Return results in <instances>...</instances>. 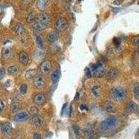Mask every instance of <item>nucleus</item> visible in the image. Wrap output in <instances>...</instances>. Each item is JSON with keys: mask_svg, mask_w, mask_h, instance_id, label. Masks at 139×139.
<instances>
[{"mask_svg": "<svg viewBox=\"0 0 139 139\" xmlns=\"http://www.w3.org/2000/svg\"><path fill=\"white\" fill-rule=\"evenodd\" d=\"M110 95L112 99L117 102H123L127 97L126 91L122 87H114L111 90Z\"/></svg>", "mask_w": 139, "mask_h": 139, "instance_id": "f257e3e1", "label": "nucleus"}, {"mask_svg": "<svg viewBox=\"0 0 139 139\" xmlns=\"http://www.w3.org/2000/svg\"><path fill=\"white\" fill-rule=\"evenodd\" d=\"M116 123H117V119L113 116H110L109 118H106L104 121L101 123V129H104V130H108V129H111L113 128L114 127L116 126Z\"/></svg>", "mask_w": 139, "mask_h": 139, "instance_id": "f03ea898", "label": "nucleus"}, {"mask_svg": "<svg viewBox=\"0 0 139 139\" xmlns=\"http://www.w3.org/2000/svg\"><path fill=\"white\" fill-rule=\"evenodd\" d=\"M54 27L57 30L63 31H65V30L67 29V28L68 27V23H67V20L65 18L61 17V18L57 20V21L55 23Z\"/></svg>", "mask_w": 139, "mask_h": 139, "instance_id": "7ed1b4c3", "label": "nucleus"}, {"mask_svg": "<svg viewBox=\"0 0 139 139\" xmlns=\"http://www.w3.org/2000/svg\"><path fill=\"white\" fill-rule=\"evenodd\" d=\"M52 65L50 61H43L40 66V72H42V74L46 75L48 74L50 72L51 70H52Z\"/></svg>", "mask_w": 139, "mask_h": 139, "instance_id": "20e7f679", "label": "nucleus"}, {"mask_svg": "<svg viewBox=\"0 0 139 139\" xmlns=\"http://www.w3.org/2000/svg\"><path fill=\"white\" fill-rule=\"evenodd\" d=\"M34 102L37 105L42 106L46 102V97L42 93H38L34 97Z\"/></svg>", "mask_w": 139, "mask_h": 139, "instance_id": "39448f33", "label": "nucleus"}, {"mask_svg": "<svg viewBox=\"0 0 139 139\" xmlns=\"http://www.w3.org/2000/svg\"><path fill=\"white\" fill-rule=\"evenodd\" d=\"M45 84V79L44 77L42 75L38 76L34 79V86L37 89H42V87H44Z\"/></svg>", "mask_w": 139, "mask_h": 139, "instance_id": "423d86ee", "label": "nucleus"}, {"mask_svg": "<svg viewBox=\"0 0 139 139\" xmlns=\"http://www.w3.org/2000/svg\"><path fill=\"white\" fill-rule=\"evenodd\" d=\"M29 118V114L27 112H21L16 114L14 117V120L16 122H24Z\"/></svg>", "mask_w": 139, "mask_h": 139, "instance_id": "0eeeda50", "label": "nucleus"}, {"mask_svg": "<svg viewBox=\"0 0 139 139\" xmlns=\"http://www.w3.org/2000/svg\"><path fill=\"white\" fill-rule=\"evenodd\" d=\"M49 6V0H38L36 2V7L40 11H45Z\"/></svg>", "mask_w": 139, "mask_h": 139, "instance_id": "6e6552de", "label": "nucleus"}, {"mask_svg": "<svg viewBox=\"0 0 139 139\" xmlns=\"http://www.w3.org/2000/svg\"><path fill=\"white\" fill-rule=\"evenodd\" d=\"M13 130V127L10 122H6L3 123L1 127V131L4 134H9Z\"/></svg>", "mask_w": 139, "mask_h": 139, "instance_id": "1a4fd4ad", "label": "nucleus"}, {"mask_svg": "<svg viewBox=\"0 0 139 139\" xmlns=\"http://www.w3.org/2000/svg\"><path fill=\"white\" fill-rule=\"evenodd\" d=\"M103 109L109 113H114L116 111V106L111 101L105 102L103 104Z\"/></svg>", "mask_w": 139, "mask_h": 139, "instance_id": "9d476101", "label": "nucleus"}, {"mask_svg": "<svg viewBox=\"0 0 139 139\" xmlns=\"http://www.w3.org/2000/svg\"><path fill=\"white\" fill-rule=\"evenodd\" d=\"M29 56L25 52L22 51L19 54V61L24 65H27L29 63Z\"/></svg>", "mask_w": 139, "mask_h": 139, "instance_id": "9b49d317", "label": "nucleus"}, {"mask_svg": "<svg viewBox=\"0 0 139 139\" xmlns=\"http://www.w3.org/2000/svg\"><path fill=\"white\" fill-rule=\"evenodd\" d=\"M14 31L17 35L20 36H24L26 33L25 29L24 27V26L20 23L17 24V25L15 26V29H14Z\"/></svg>", "mask_w": 139, "mask_h": 139, "instance_id": "f8f14e48", "label": "nucleus"}, {"mask_svg": "<svg viewBox=\"0 0 139 139\" xmlns=\"http://www.w3.org/2000/svg\"><path fill=\"white\" fill-rule=\"evenodd\" d=\"M39 20H40V22H42L43 23L49 24L51 21V16L49 15V14L47 13H41L39 15Z\"/></svg>", "mask_w": 139, "mask_h": 139, "instance_id": "ddd939ff", "label": "nucleus"}, {"mask_svg": "<svg viewBox=\"0 0 139 139\" xmlns=\"http://www.w3.org/2000/svg\"><path fill=\"white\" fill-rule=\"evenodd\" d=\"M47 27V25L46 24L43 23V22L40 21L36 22L33 24V28L36 31H44L45 29H46Z\"/></svg>", "mask_w": 139, "mask_h": 139, "instance_id": "4468645a", "label": "nucleus"}, {"mask_svg": "<svg viewBox=\"0 0 139 139\" xmlns=\"http://www.w3.org/2000/svg\"><path fill=\"white\" fill-rule=\"evenodd\" d=\"M118 75V70L116 68H111L106 72V77L109 79H114Z\"/></svg>", "mask_w": 139, "mask_h": 139, "instance_id": "2eb2a0df", "label": "nucleus"}, {"mask_svg": "<svg viewBox=\"0 0 139 139\" xmlns=\"http://www.w3.org/2000/svg\"><path fill=\"white\" fill-rule=\"evenodd\" d=\"M59 34L56 31H52L49 33L47 35V39H48L50 42H54L55 41L59 40Z\"/></svg>", "mask_w": 139, "mask_h": 139, "instance_id": "dca6fc26", "label": "nucleus"}, {"mask_svg": "<svg viewBox=\"0 0 139 139\" xmlns=\"http://www.w3.org/2000/svg\"><path fill=\"white\" fill-rule=\"evenodd\" d=\"M33 123L36 127H41L43 124V118L40 116L36 115L33 118Z\"/></svg>", "mask_w": 139, "mask_h": 139, "instance_id": "f3484780", "label": "nucleus"}, {"mask_svg": "<svg viewBox=\"0 0 139 139\" xmlns=\"http://www.w3.org/2000/svg\"><path fill=\"white\" fill-rule=\"evenodd\" d=\"M138 110V106L134 102H131L127 105V111L129 113H136Z\"/></svg>", "mask_w": 139, "mask_h": 139, "instance_id": "a211bd4d", "label": "nucleus"}, {"mask_svg": "<svg viewBox=\"0 0 139 139\" xmlns=\"http://www.w3.org/2000/svg\"><path fill=\"white\" fill-rule=\"evenodd\" d=\"M21 109V104L20 102L15 101L13 102L11 104V110L13 113H16Z\"/></svg>", "mask_w": 139, "mask_h": 139, "instance_id": "6ab92c4d", "label": "nucleus"}, {"mask_svg": "<svg viewBox=\"0 0 139 139\" xmlns=\"http://www.w3.org/2000/svg\"><path fill=\"white\" fill-rule=\"evenodd\" d=\"M37 74V70L36 69H31L27 70L24 74V77L27 79H30L34 78V77L36 76V74Z\"/></svg>", "mask_w": 139, "mask_h": 139, "instance_id": "aec40b11", "label": "nucleus"}, {"mask_svg": "<svg viewBox=\"0 0 139 139\" xmlns=\"http://www.w3.org/2000/svg\"><path fill=\"white\" fill-rule=\"evenodd\" d=\"M7 70H8V73L12 76L17 75L19 72V68L17 66H10V67H8Z\"/></svg>", "mask_w": 139, "mask_h": 139, "instance_id": "412c9836", "label": "nucleus"}, {"mask_svg": "<svg viewBox=\"0 0 139 139\" xmlns=\"http://www.w3.org/2000/svg\"><path fill=\"white\" fill-rule=\"evenodd\" d=\"M104 74H105V70L102 67L97 68L94 72V76L97 78H101V77H104Z\"/></svg>", "mask_w": 139, "mask_h": 139, "instance_id": "4be33fe9", "label": "nucleus"}, {"mask_svg": "<svg viewBox=\"0 0 139 139\" xmlns=\"http://www.w3.org/2000/svg\"><path fill=\"white\" fill-rule=\"evenodd\" d=\"M59 70H55L54 72H53L52 74V77H51V79H52V81L54 84H56L59 80Z\"/></svg>", "mask_w": 139, "mask_h": 139, "instance_id": "5701e85b", "label": "nucleus"}, {"mask_svg": "<svg viewBox=\"0 0 139 139\" xmlns=\"http://www.w3.org/2000/svg\"><path fill=\"white\" fill-rule=\"evenodd\" d=\"M36 14L34 11H31V13H29V14L28 15L27 18V22L29 24L33 23L35 20H36Z\"/></svg>", "mask_w": 139, "mask_h": 139, "instance_id": "b1692460", "label": "nucleus"}, {"mask_svg": "<svg viewBox=\"0 0 139 139\" xmlns=\"http://www.w3.org/2000/svg\"><path fill=\"white\" fill-rule=\"evenodd\" d=\"M2 54H3V57H4L5 59H8L11 56V54H12V51H11V49L5 48L3 50Z\"/></svg>", "mask_w": 139, "mask_h": 139, "instance_id": "393cba45", "label": "nucleus"}, {"mask_svg": "<svg viewBox=\"0 0 139 139\" xmlns=\"http://www.w3.org/2000/svg\"><path fill=\"white\" fill-rule=\"evenodd\" d=\"M72 129L74 131V134L76 135L77 136L80 137V136L81 135V131L80 128L79 127L78 125H77V124H73V125H72Z\"/></svg>", "mask_w": 139, "mask_h": 139, "instance_id": "a878e982", "label": "nucleus"}, {"mask_svg": "<svg viewBox=\"0 0 139 139\" xmlns=\"http://www.w3.org/2000/svg\"><path fill=\"white\" fill-rule=\"evenodd\" d=\"M38 108L37 106H31L30 107L28 110V112H29V115H31V116H36L37 115V113H38Z\"/></svg>", "mask_w": 139, "mask_h": 139, "instance_id": "bb28decb", "label": "nucleus"}, {"mask_svg": "<svg viewBox=\"0 0 139 139\" xmlns=\"http://www.w3.org/2000/svg\"><path fill=\"white\" fill-rule=\"evenodd\" d=\"M92 93L95 97H99L100 95V88H99V86H95L93 87L92 89Z\"/></svg>", "mask_w": 139, "mask_h": 139, "instance_id": "cd10ccee", "label": "nucleus"}, {"mask_svg": "<svg viewBox=\"0 0 139 139\" xmlns=\"http://www.w3.org/2000/svg\"><path fill=\"white\" fill-rule=\"evenodd\" d=\"M134 94L135 98L139 101V85L136 84L135 85L134 88Z\"/></svg>", "mask_w": 139, "mask_h": 139, "instance_id": "c85d7f7f", "label": "nucleus"}, {"mask_svg": "<svg viewBox=\"0 0 139 139\" xmlns=\"http://www.w3.org/2000/svg\"><path fill=\"white\" fill-rule=\"evenodd\" d=\"M28 91V86L25 84L21 85V86L20 88V93H22V95H25L26 93H27Z\"/></svg>", "mask_w": 139, "mask_h": 139, "instance_id": "c756f323", "label": "nucleus"}, {"mask_svg": "<svg viewBox=\"0 0 139 139\" xmlns=\"http://www.w3.org/2000/svg\"><path fill=\"white\" fill-rule=\"evenodd\" d=\"M36 43L40 47H42V45H43V40L40 36L36 37Z\"/></svg>", "mask_w": 139, "mask_h": 139, "instance_id": "7c9ffc66", "label": "nucleus"}, {"mask_svg": "<svg viewBox=\"0 0 139 139\" xmlns=\"http://www.w3.org/2000/svg\"><path fill=\"white\" fill-rule=\"evenodd\" d=\"M133 41L134 42V44L136 45H137L138 47H139V36H136L133 39Z\"/></svg>", "mask_w": 139, "mask_h": 139, "instance_id": "2f4dec72", "label": "nucleus"}, {"mask_svg": "<svg viewBox=\"0 0 139 139\" xmlns=\"http://www.w3.org/2000/svg\"><path fill=\"white\" fill-rule=\"evenodd\" d=\"M124 0H115L113 2V4L116 5V6H120L124 2Z\"/></svg>", "mask_w": 139, "mask_h": 139, "instance_id": "473e14b6", "label": "nucleus"}, {"mask_svg": "<svg viewBox=\"0 0 139 139\" xmlns=\"http://www.w3.org/2000/svg\"><path fill=\"white\" fill-rule=\"evenodd\" d=\"M86 74L87 77H89V78H91V77H92L91 70L89 69V68H86Z\"/></svg>", "mask_w": 139, "mask_h": 139, "instance_id": "72a5a7b5", "label": "nucleus"}, {"mask_svg": "<svg viewBox=\"0 0 139 139\" xmlns=\"http://www.w3.org/2000/svg\"><path fill=\"white\" fill-rule=\"evenodd\" d=\"M34 139H42L41 135L39 133H36L34 136Z\"/></svg>", "mask_w": 139, "mask_h": 139, "instance_id": "f704fd0d", "label": "nucleus"}, {"mask_svg": "<svg viewBox=\"0 0 139 139\" xmlns=\"http://www.w3.org/2000/svg\"><path fill=\"white\" fill-rule=\"evenodd\" d=\"M5 74V72H4V69H0V79H2L4 77Z\"/></svg>", "mask_w": 139, "mask_h": 139, "instance_id": "c9c22d12", "label": "nucleus"}, {"mask_svg": "<svg viewBox=\"0 0 139 139\" xmlns=\"http://www.w3.org/2000/svg\"><path fill=\"white\" fill-rule=\"evenodd\" d=\"M22 2H23L24 4L29 5L31 4L32 0H22Z\"/></svg>", "mask_w": 139, "mask_h": 139, "instance_id": "e433bc0d", "label": "nucleus"}, {"mask_svg": "<svg viewBox=\"0 0 139 139\" xmlns=\"http://www.w3.org/2000/svg\"><path fill=\"white\" fill-rule=\"evenodd\" d=\"M113 43H114V45H119L120 42L118 38H113Z\"/></svg>", "mask_w": 139, "mask_h": 139, "instance_id": "4c0bfd02", "label": "nucleus"}, {"mask_svg": "<svg viewBox=\"0 0 139 139\" xmlns=\"http://www.w3.org/2000/svg\"><path fill=\"white\" fill-rule=\"evenodd\" d=\"M4 108V104L3 103V102L2 100H0V113L2 111V110Z\"/></svg>", "mask_w": 139, "mask_h": 139, "instance_id": "58836bf2", "label": "nucleus"}, {"mask_svg": "<svg viewBox=\"0 0 139 139\" xmlns=\"http://www.w3.org/2000/svg\"><path fill=\"white\" fill-rule=\"evenodd\" d=\"M112 10H113V11L114 13H118V11H120V9H118V8H112Z\"/></svg>", "mask_w": 139, "mask_h": 139, "instance_id": "ea45409f", "label": "nucleus"}, {"mask_svg": "<svg viewBox=\"0 0 139 139\" xmlns=\"http://www.w3.org/2000/svg\"><path fill=\"white\" fill-rule=\"evenodd\" d=\"M80 109L81 110H84V109H87V107L85 105H84V104H81V105L80 106Z\"/></svg>", "mask_w": 139, "mask_h": 139, "instance_id": "a19ab883", "label": "nucleus"}, {"mask_svg": "<svg viewBox=\"0 0 139 139\" xmlns=\"http://www.w3.org/2000/svg\"><path fill=\"white\" fill-rule=\"evenodd\" d=\"M79 98V93H77L76 95H75V98H74V99H75V100H78Z\"/></svg>", "mask_w": 139, "mask_h": 139, "instance_id": "79ce46f5", "label": "nucleus"}, {"mask_svg": "<svg viewBox=\"0 0 139 139\" xmlns=\"http://www.w3.org/2000/svg\"><path fill=\"white\" fill-rule=\"evenodd\" d=\"M136 56L139 59V48L138 49V50L136 51Z\"/></svg>", "mask_w": 139, "mask_h": 139, "instance_id": "37998d69", "label": "nucleus"}, {"mask_svg": "<svg viewBox=\"0 0 139 139\" xmlns=\"http://www.w3.org/2000/svg\"><path fill=\"white\" fill-rule=\"evenodd\" d=\"M138 134H139V128H138Z\"/></svg>", "mask_w": 139, "mask_h": 139, "instance_id": "c03bdc74", "label": "nucleus"}, {"mask_svg": "<svg viewBox=\"0 0 139 139\" xmlns=\"http://www.w3.org/2000/svg\"><path fill=\"white\" fill-rule=\"evenodd\" d=\"M1 86H2V84H1V83H0V87H1Z\"/></svg>", "mask_w": 139, "mask_h": 139, "instance_id": "a18cd8bd", "label": "nucleus"}, {"mask_svg": "<svg viewBox=\"0 0 139 139\" xmlns=\"http://www.w3.org/2000/svg\"><path fill=\"white\" fill-rule=\"evenodd\" d=\"M0 38H1V33H0Z\"/></svg>", "mask_w": 139, "mask_h": 139, "instance_id": "49530a36", "label": "nucleus"}, {"mask_svg": "<svg viewBox=\"0 0 139 139\" xmlns=\"http://www.w3.org/2000/svg\"><path fill=\"white\" fill-rule=\"evenodd\" d=\"M9 139H14V138H9Z\"/></svg>", "mask_w": 139, "mask_h": 139, "instance_id": "de8ad7c7", "label": "nucleus"}]
</instances>
